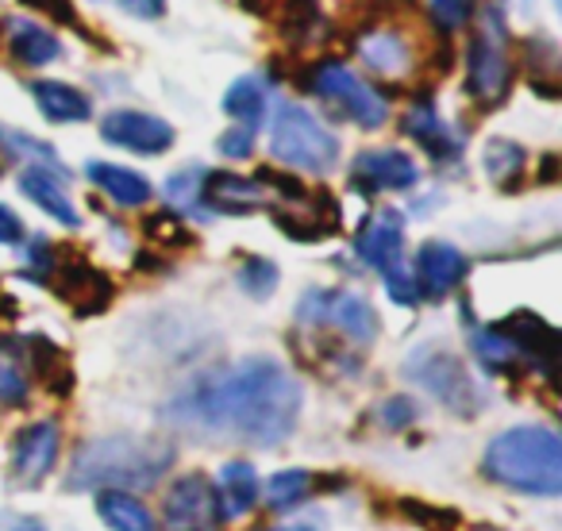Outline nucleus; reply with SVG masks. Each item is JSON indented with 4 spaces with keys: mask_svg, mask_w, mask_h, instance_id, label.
<instances>
[{
    "mask_svg": "<svg viewBox=\"0 0 562 531\" xmlns=\"http://www.w3.org/2000/svg\"><path fill=\"white\" fill-rule=\"evenodd\" d=\"M405 135H413V139L420 143L436 162H451V158H459V139H454V132L439 120V112L431 109L428 101H420L405 116Z\"/></svg>",
    "mask_w": 562,
    "mask_h": 531,
    "instance_id": "obj_21",
    "label": "nucleus"
},
{
    "mask_svg": "<svg viewBox=\"0 0 562 531\" xmlns=\"http://www.w3.org/2000/svg\"><path fill=\"white\" fill-rule=\"evenodd\" d=\"M216 147H220V155H227V158H250L255 155V132L250 127H232V132H224L216 139Z\"/></svg>",
    "mask_w": 562,
    "mask_h": 531,
    "instance_id": "obj_35",
    "label": "nucleus"
},
{
    "mask_svg": "<svg viewBox=\"0 0 562 531\" xmlns=\"http://www.w3.org/2000/svg\"><path fill=\"white\" fill-rule=\"evenodd\" d=\"M9 47L24 66H47L63 55V47H58L55 35H50L47 27L32 24V20H12L9 24Z\"/></svg>",
    "mask_w": 562,
    "mask_h": 531,
    "instance_id": "obj_24",
    "label": "nucleus"
},
{
    "mask_svg": "<svg viewBox=\"0 0 562 531\" xmlns=\"http://www.w3.org/2000/svg\"><path fill=\"white\" fill-rule=\"evenodd\" d=\"M470 274V262L459 247L443 239H428L420 250H416V266H413V278H416V290L420 297H447L451 290H459L462 278Z\"/></svg>",
    "mask_w": 562,
    "mask_h": 531,
    "instance_id": "obj_11",
    "label": "nucleus"
},
{
    "mask_svg": "<svg viewBox=\"0 0 562 531\" xmlns=\"http://www.w3.org/2000/svg\"><path fill=\"white\" fill-rule=\"evenodd\" d=\"M485 173H490V181H497V185H516V181L524 178V170H528V155H524V147H516L513 139H490L485 143Z\"/></svg>",
    "mask_w": 562,
    "mask_h": 531,
    "instance_id": "obj_27",
    "label": "nucleus"
},
{
    "mask_svg": "<svg viewBox=\"0 0 562 531\" xmlns=\"http://www.w3.org/2000/svg\"><path fill=\"white\" fill-rule=\"evenodd\" d=\"M32 385L12 359H0V405H24Z\"/></svg>",
    "mask_w": 562,
    "mask_h": 531,
    "instance_id": "obj_32",
    "label": "nucleus"
},
{
    "mask_svg": "<svg viewBox=\"0 0 562 531\" xmlns=\"http://www.w3.org/2000/svg\"><path fill=\"white\" fill-rule=\"evenodd\" d=\"M262 204H266L262 181L235 178V173H209V178H204V208L243 216V212H255V208H262Z\"/></svg>",
    "mask_w": 562,
    "mask_h": 531,
    "instance_id": "obj_18",
    "label": "nucleus"
},
{
    "mask_svg": "<svg viewBox=\"0 0 562 531\" xmlns=\"http://www.w3.org/2000/svg\"><path fill=\"white\" fill-rule=\"evenodd\" d=\"M20 189H24L27 201L40 204L50 219H58V224H66V227L81 224L78 208L70 204V193H66V185H63V173L47 170V166H27V170L20 173Z\"/></svg>",
    "mask_w": 562,
    "mask_h": 531,
    "instance_id": "obj_17",
    "label": "nucleus"
},
{
    "mask_svg": "<svg viewBox=\"0 0 562 531\" xmlns=\"http://www.w3.org/2000/svg\"><path fill=\"white\" fill-rule=\"evenodd\" d=\"M162 523L166 531H216L224 523V512L209 477L189 474L173 482L162 500Z\"/></svg>",
    "mask_w": 562,
    "mask_h": 531,
    "instance_id": "obj_9",
    "label": "nucleus"
},
{
    "mask_svg": "<svg viewBox=\"0 0 562 531\" xmlns=\"http://www.w3.org/2000/svg\"><path fill=\"white\" fill-rule=\"evenodd\" d=\"M431 12L443 27H462L474 16V0H431Z\"/></svg>",
    "mask_w": 562,
    "mask_h": 531,
    "instance_id": "obj_34",
    "label": "nucleus"
},
{
    "mask_svg": "<svg viewBox=\"0 0 562 531\" xmlns=\"http://www.w3.org/2000/svg\"><path fill=\"white\" fill-rule=\"evenodd\" d=\"M58 462V428L50 420L27 423L12 447V474L24 485H40Z\"/></svg>",
    "mask_w": 562,
    "mask_h": 531,
    "instance_id": "obj_14",
    "label": "nucleus"
},
{
    "mask_svg": "<svg viewBox=\"0 0 562 531\" xmlns=\"http://www.w3.org/2000/svg\"><path fill=\"white\" fill-rule=\"evenodd\" d=\"M216 485H220L216 497H220V512H224V520L227 516H247L250 508L262 500V482H258L255 466L243 462V459L224 462V466H220Z\"/></svg>",
    "mask_w": 562,
    "mask_h": 531,
    "instance_id": "obj_19",
    "label": "nucleus"
},
{
    "mask_svg": "<svg viewBox=\"0 0 562 531\" xmlns=\"http://www.w3.org/2000/svg\"><path fill=\"white\" fill-rule=\"evenodd\" d=\"M147 235L150 239H173V242H186V231L178 227L173 216H150L147 219Z\"/></svg>",
    "mask_w": 562,
    "mask_h": 531,
    "instance_id": "obj_39",
    "label": "nucleus"
},
{
    "mask_svg": "<svg viewBox=\"0 0 562 531\" xmlns=\"http://www.w3.org/2000/svg\"><path fill=\"white\" fill-rule=\"evenodd\" d=\"M405 377L416 382L420 389H428L439 405H447L454 416H474L485 405L482 385L470 377V370L462 366V359H454L447 347H416L405 359Z\"/></svg>",
    "mask_w": 562,
    "mask_h": 531,
    "instance_id": "obj_5",
    "label": "nucleus"
},
{
    "mask_svg": "<svg viewBox=\"0 0 562 531\" xmlns=\"http://www.w3.org/2000/svg\"><path fill=\"white\" fill-rule=\"evenodd\" d=\"M20 239H24V219H20L9 204H0V242H4V247H16Z\"/></svg>",
    "mask_w": 562,
    "mask_h": 531,
    "instance_id": "obj_37",
    "label": "nucleus"
},
{
    "mask_svg": "<svg viewBox=\"0 0 562 531\" xmlns=\"http://www.w3.org/2000/svg\"><path fill=\"white\" fill-rule=\"evenodd\" d=\"M97 512L112 531H158V520L150 516V508L124 489H104L97 497Z\"/></svg>",
    "mask_w": 562,
    "mask_h": 531,
    "instance_id": "obj_23",
    "label": "nucleus"
},
{
    "mask_svg": "<svg viewBox=\"0 0 562 531\" xmlns=\"http://www.w3.org/2000/svg\"><path fill=\"white\" fill-rule=\"evenodd\" d=\"M20 4H27V9H40L47 12V16H55L58 24H74V9H70V0H20Z\"/></svg>",
    "mask_w": 562,
    "mask_h": 531,
    "instance_id": "obj_40",
    "label": "nucleus"
},
{
    "mask_svg": "<svg viewBox=\"0 0 562 531\" xmlns=\"http://www.w3.org/2000/svg\"><path fill=\"white\" fill-rule=\"evenodd\" d=\"M508 81H513V66L505 55V20L497 9H490L482 32L467 47V93L490 109V104L505 101Z\"/></svg>",
    "mask_w": 562,
    "mask_h": 531,
    "instance_id": "obj_6",
    "label": "nucleus"
},
{
    "mask_svg": "<svg viewBox=\"0 0 562 531\" xmlns=\"http://www.w3.org/2000/svg\"><path fill=\"white\" fill-rule=\"evenodd\" d=\"M58 293H63V301H70V305L78 308V316H93L109 308L112 282L89 262H70V266H63V274H58Z\"/></svg>",
    "mask_w": 562,
    "mask_h": 531,
    "instance_id": "obj_16",
    "label": "nucleus"
},
{
    "mask_svg": "<svg viewBox=\"0 0 562 531\" xmlns=\"http://www.w3.org/2000/svg\"><path fill=\"white\" fill-rule=\"evenodd\" d=\"M359 55L362 63L374 74H385V78H397V74L408 70V43L401 39L397 32H370L359 39Z\"/></svg>",
    "mask_w": 562,
    "mask_h": 531,
    "instance_id": "obj_25",
    "label": "nucleus"
},
{
    "mask_svg": "<svg viewBox=\"0 0 562 531\" xmlns=\"http://www.w3.org/2000/svg\"><path fill=\"white\" fill-rule=\"evenodd\" d=\"M120 9L135 20H158L166 16V0H120Z\"/></svg>",
    "mask_w": 562,
    "mask_h": 531,
    "instance_id": "obj_38",
    "label": "nucleus"
},
{
    "mask_svg": "<svg viewBox=\"0 0 562 531\" xmlns=\"http://www.w3.org/2000/svg\"><path fill=\"white\" fill-rule=\"evenodd\" d=\"M301 382L278 359H243L239 366L212 374L181 393L166 416L189 431L243 447H278L290 439L301 416Z\"/></svg>",
    "mask_w": 562,
    "mask_h": 531,
    "instance_id": "obj_1",
    "label": "nucleus"
},
{
    "mask_svg": "<svg viewBox=\"0 0 562 531\" xmlns=\"http://www.w3.org/2000/svg\"><path fill=\"white\" fill-rule=\"evenodd\" d=\"M385 293H390L397 305H405V308H413V305H420V290H416V278L408 274L405 266H393V270H385Z\"/></svg>",
    "mask_w": 562,
    "mask_h": 531,
    "instance_id": "obj_33",
    "label": "nucleus"
},
{
    "mask_svg": "<svg viewBox=\"0 0 562 531\" xmlns=\"http://www.w3.org/2000/svg\"><path fill=\"white\" fill-rule=\"evenodd\" d=\"M173 466V447L147 436L89 439L70 462L66 485L74 493L93 489H155Z\"/></svg>",
    "mask_w": 562,
    "mask_h": 531,
    "instance_id": "obj_2",
    "label": "nucleus"
},
{
    "mask_svg": "<svg viewBox=\"0 0 562 531\" xmlns=\"http://www.w3.org/2000/svg\"><path fill=\"white\" fill-rule=\"evenodd\" d=\"M305 86H308V93L324 97L331 109L344 112L351 124L367 127V132H374V127H382L385 120H390V109H385L382 97H378L367 81L355 78L344 63L313 66V70H308V78H305Z\"/></svg>",
    "mask_w": 562,
    "mask_h": 531,
    "instance_id": "obj_7",
    "label": "nucleus"
},
{
    "mask_svg": "<svg viewBox=\"0 0 562 531\" xmlns=\"http://www.w3.org/2000/svg\"><path fill=\"white\" fill-rule=\"evenodd\" d=\"M485 474L516 493L559 497L562 493V443L551 428H508L485 447Z\"/></svg>",
    "mask_w": 562,
    "mask_h": 531,
    "instance_id": "obj_3",
    "label": "nucleus"
},
{
    "mask_svg": "<svg viewBox=\"0 0 562 531\" xmlns=\"http://www.w3.org/2000/svg\"><path fill=\"white\" fill-rule=\"evenodd\" d=\"M101 135L112 143V147H124L132 155H162V150L173 147V127L166 120L150 116V112H132L120 109L109 112L101 120Z\"/></svg>",
    "mask_w": 562,
    "mask_h": 531,
    "instance_id": "obj_10",
    "label": "nucleus"
},
{
    "mask_svg": "<svg viewBox=\"0 0 562 531\" xmlns=\"http://www.w3.org/2000/svg\"><path fill=\"white\" fill-rule=\"evenodd\" d=\"M270 150L278 162L305 173H331L339 162V139L293 101H281L270 120Z\"/></svg>",
    "mask_w": 562,
    "mask_h": 531,
    "instance_id": "obj_4",
    "label": "nucleus"
},
{
    "mask_svg": "<svg viewBox=\"0 0 562 531\" xmlns=\"http://www.w3.org/2000/svg\"><path fill=\"white\" fill-rule=\"evenodd\" d=\"M204 178H209V170L204 166H186V170H178L170 181H166V201L178 204L181 212H196V216H204Z\"/></svg>",
    "mask_w": 562,
    "mask_h": 531,
    "instance_id": "obj_29",
    "label": "nucleus"
},
{
    "mask_svg": "<svg viewBox=\"0 0 562 531\" xmlns=\"http://www.w3.org/2000/svg\"><path fill=\"white\" fill-rule=\"evenodd\" d=\"M355 255L378 274L401 266V258H405V216L397 208H382L378 216H370L359 239H355Z\"/></svg>",
    "mask_w": 562,
    "mask_h": 531,
    "instance_id": "obj_12",
    "label": "nucleus"
},
{
    "mask_svg": "<svg viewBox=\"0 0 562 531\" xmlns=\"http://www.w3.org/2000/svg\"><path fill=\"white\" fill-rule=\"evenodd\" d=\"M12 531H47V528H43L40 520H20L16 528H12Z\"/></svg>",
    "mask_w": 562,
    "mask_h": 531,
    "instance_id": "obj_41",
    "label": "nucleus"
},
{
    "mask_svg": "<svg viewBox=\"0 0 562 531\" xmlns=\"http://www.w3.org/2000/svg\"><path fill=\"white\" fill-rule=\"evenodd\" d=\"M224 112L232 120H239V127H250V132H255L266 116V86L258 78H239L224 93Z\"/></svg>",
    "mask_w": 562,
    "mask_h": 531,
    "instance_id": "obj_26",
    "label": "nucleus"
},
{
    "mask_svg": "<svg viewBox=\"0 0 562 531\" xmlns=\"http://www.w3.org/2000/svg\"><path fill=\"white\" fill-rule=\"evenodd\" d=\"M508 343L516 347L520 359H528L531 366H539L543 374H551L554 354H559V336L547 320H539L536 313H513L505 324H493Z\"/></svg>",
    "mask_w": 562,
    "mask_h": 531,
    "instance_id": "obj_15",
    "label": "nucleus"
},
{
    "mask_svg": "<svg viewBox=\"0 0 562 531\" xmlns=\"http://www.w3.org/2000/svg\"><path fill=\"white\" fill-rule=\"evenodd\" d=\"M297 320L316 328V324H328V328L344 331L351 343H374L382 324H378V313L367 305V297L347 290H308L297 305Z\"/></svg>",
    "mask_w": 562,
    "mask_h": 531,
    "instance_id": "obj_8",
    "label": "nucleus"
},
{
    "mask_svg": "<svg viewBox=\"0 0 562 531\" xmlns=\"http://www.w3.org/2000/svg\"><path fill=\"white\" fill-rule=\"evenodd\" d=\"M474 354H477V362H482V366H490V370H508V366H516V362H520L516 347L508 343L497 328L474 331Z\"/></svg>",
    "mask_w": 562,
    "mask_h": 531,
    "instance_id": "obj_31",
    "label": "nucleus"
},
{
    "mask_svg": "<svg viewBox=\"0 0 562 531\" xmlns=\"http://www.w3.org/2000/svg\"><path fill=\"white\" fill-rule=\"evenodd\" d=\"M235 282H239V290L247 293V297L255 301H266L273 290H278V266L270 262V258H243L239 270H235Z\"/></svg>",
    "mask_w": 562,
    "mask_h": 531,
    "instance_id": "obj_30",
    "label": "nucleus"
},
{
    "mask_svg": "<svg viewBox=\"0 0 562 531\" xmlns=\"http://www.w3.org/2000/svg\"><path fill=\"white\" fill-rule=\"evenodd\" d=\"M32 97L50 124H81V120L93 116L89 97L81 93V89L66 86V81H35Z\"/></svg>",
    "mask_w": 562,
    "mask_h": 531,
    "instance_id": "obj_22",
    "label": "nucleus"
},
{
    "mask_svg": "<svg viewBox=\"0 0 562 531\" xmlns=\"http://www.w3.org/2000/svg\"><path fill=\"white\" fill-rule=\"evenodd\" d=\"M270 531H316L313 523H281V528H270Z\"/></svg>",
    "mask_w": 562,
    "mask_h": 531,
    "instance_id": "obj_42",
    "label": "nucleus"
},
{
    "mask_svg": "<svg viewBox=\"0 0 562 531\" xmlns=\"http://www.w3.org/2000/svg\"><path fill=\"white\" fill-rule=\"evenodd\" d=\"M308 493H313V474H308V470H278V474L262 485V497H266V505H270L273 512L297 508Z\"/></svg>",
    "mask_w": 562,
    "mask_h": 531,
    "instance_id": "obj_28",
    "label": "nucleus"
},
{
    "mask_svg": "<svg viewBox=\"0 0 562 531\" xmlns=\"http://www.w3.org/2000/svg\"><path fill=\"white\" fill-rule=\"evenodd\" d=\"M351 178H355V185L370 189V193H378V189L405 193V189H413L416 181H420V166H416L405 150H393V147L362 150L351 166Z\"/></svg>",
    "mask_w": 562,
    "mask_h": 531,
    "instance_id": "obj_13",
    "label": "nucleus"
},
{
    "mask_svg": "<svg viewBox=\"0 0 562 531\" xmlns=\"http://www.w3.org/2000/svg\"><path fill=\"white\" fill-rule=\"evenodd\" d=\"M378 416H382V423L390 431H401V428H408V423L416 420V405L408 397H393V400H385V405L378 408Z\"/></svg>",
    "mask_w": 562,
    "mask_h": 531,
    "instance_id": "obj_36",
    "label": "nucleus"
},
{
    "mask_svg": "<svg viewBox=\"0 0 562 531\" xmlns=\"http://www.w3.org/2000/svg\"><path fill=\"white\" fill-rule=\"evenodd\" d=\"M89 181H93L101 193H109L116 204H124V208H143V204L155 196V189H150V181L143 178V173L127 170V166H112V162H89L86 166Z\"/></svg>",
    "mask_w": 562,
    "mask_h": 531,
    "instance_id": "obj_20",
    "label": "nucleus"
}]
</instances>
